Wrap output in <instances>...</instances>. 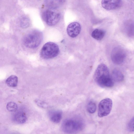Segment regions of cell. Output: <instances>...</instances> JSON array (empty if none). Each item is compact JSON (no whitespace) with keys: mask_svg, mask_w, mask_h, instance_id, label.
<instances>
[{"mask_svg":"<svg viewBox=\"0 0 134 134\" xmlns=\"http://www.w3.org/2000/svg\"><path fill=\"white\" fill-rule=\"evenodd\" d=\"M94 78L97 85L102 87L110 88L114 85L113 80L110 76L109 69L104 64H101L98 66Z\"/></svg>","mask_w":134,"mask_h":134,"instance_id":"6da1fadb","label":"cell"},{"mask_svg":"<svg viewBox=\"0 0 134 134\" xmlns=\"http://www.w3.org/2000/svg\"><path fill=\"white\" fill-rule=\"evenodd\" d=\"M84 124L81 119L69 118L64 120L61 125L62 131L68 133H73L82 130L84 127Z\"/></svg>","mask_w":134,"mask_h":134,"instance_id":"7a4b0ae2","label":"cell"},{"mask_svg":"<svg viewBox=\"0 0 134 134\" xmlns=\"http://www.w3.org/2000/svg\"><path fill=\"white\" fill-rule=\"evenodd\" d=\"M43 39L41 32L37 30L32 31L26 35L23 38L25 45L30 48H35L38 47Z\"/></svg>","mask_w":134,"mask_h":134,"instance_id":"3957f363","label":"cell"},{"mask_svg":"<svg viewBox=\"0 0 134 134\" xmlns=\"http://www.w3.org/2000/svg\"><path fill=\"white\" fill-rule=\"evenodd\" d=\"M59 52V47L57 44L53 42H48L43 46L40 55L44 59H51L57 56Z\"/></svg>","mask_w":134,"mask_h":134,"instance_id":"277c9868","label":"cell"},{"mask_svg":"<svg viewBox=\"0 0 134 134\" xmlns=\"http://www.w3.org/2000/svg\"><path fill=\"white\" fill-rule=\"evenodd\" d=\"M112 105L113 102L111 99L106 98L102 100L98 105V116L101 118L108 115L111 111Z\"/></svg>","mask_w":134,"mask_h":134,"instance_id":"5b68a950","label":"cell"},{"mask_svg":"<svg viewBox=\"0 0 134 134\" xmlns=\"http://www.w3.org/2000/svg\"><path fill=\"white\" fill-rule=\"evenodd\" d=\"M43 17L48 25L52 26L58 23L60 19V15L58 13L47 10L43 13Z\"/></svg>","mask_w":134,"mask_h":134,"instance_id":"8992f818","label":"cell"},{"mask_svg":"<svg viewBox=\"0 0 134 134\" xmlns=\"http://www.w3.org/2000/svg\"><path fill=\"white\" fill-rule=\"evenodd\" d=\"M126 57V54L124 50L119 47H116L112 50L111 58L113 62L117 64L122 63Z\"/></svg>","mask_w":134,"mask_h":134,"instance_id":"52a82bcc","label":"cell"},{"mask_svg":"<svg viewBox=\"0 0 134 134\" xmlns=\"http://www.w3.org/2000/svg\"><path fill=\"white\" fill-rule=\"evenodd\" d=\"M81 27L80 24L77 22H73L68 26L66 31L68 35L70 37L74 38L80 33Z\"/></svg>","mask_w":134,"mask_h":134,"instance_id":"ba28073f","label":"cell"},{"mask_svg":"<svg viewBox=\"0 0 134 134\" xmlns=\"http://www.w3.org/2000/svg\"><path fill=\"white\" fill-rule=\"evenodd\" d=\"M121 4V0H102V7L107 10H112L118 8Z\"/></svg>","mask_w":134,"mask_h":134,"instance_id":"9c48e42d","label":"cell"},{"mask_svg":"<svg viewBox=\"0 0 134 134\" xmlns=\"http://www.w3.org/2000/svg\"><path fill=\"white\" fill-rule=\"evenodd\" d=\"M13 120L15 122L17 123L22 124L26 122L27 117L24 112L19 111L14 114L13 117Z\"/></svg>","mask_w":134,"mask_h":134,"instance_id":"30bf717a","label":"cell"},{"mask_svg":"<svg viewBox=\"0 0 134 134\" xmlns=\"http://www.w3.org/2000/svg\"><path fill=\"white\" fill-rule=\"evenodd\" d=\"M62 116V112L60 110L52 111L49 113V116L51 120L53 122L58 123L61 121Z\"/></svg>","mask_w":134,"mask_h":134,"instance_id":"8fae6325","label":"cell"},{"mask_svg":"<svg viewBox=\"0 0 134 134\" xmlns=\"http://www.w3.org/2000/svg\"><path fill=\"white\" fill-rule=\"evenodd\" d=\"M18 79L17 77L15 75H11L6 80L5 83L9 86L12 87H16L18 84Z\"/></svg>","mask_w":134,"mask_h":134,"instance_id":"7c38bea8","label":"cell"},{"mask_svg":"<svg viewBox=\"0 0 134 134\" xmlns=\"http://www.w3.org/2000/svg\"><path fill=\"white\" fill-rule=\"evenodd\" d=\"M105 32L103 30L97 29L94 30L91 34L92 36L94 39L98 40H101L104 37Z\"/></svg>","mask_w":134,"mask_h":134,"instance_id":"4fadbf2b","label":"cell"},{"mask_svg":"<svg viewBox=\"0 0 134 134\" xmlns=\"http://www.w3.org/2000/svg\"><path fill=\"white\" fill-rule=\"evenodd\" d=\"M112 77L113 80L116 82L121 81L124 79L123 74L120 70L117 69L113 70Z\"/></svg>","mask_w":134,"mask_h":134,"instance_id":"5bb4252c","label":"cell"},{"mask_svg":"<svg viewBox=\"0 0 134 134\" xmlns=\"http://www.w3.org/2000/svg\"><path fill=\"white\" fill-rule=\"evenodd\" d=\"M126 32L129 36H132L134 35V24L132 22L128 23L126 27Z\"/></svg>","mask_w":134,"mask_h":134,"instance_id":"9a60e30c","label":"cell"},{"mask_svg":"<svg viewBox=\"0 0 134 134\" xmlns=\"http://www.w3.org/2000/svg\"><path fill=\"white\" fill-rule=\"evenodd\" d=\"M6 108L7 110L11 112H15L18 109L17 104L15 102H10L8 103Z\"/></svg>","mask_w":134,"mask_h":134,"instance_id":"2e32d148","label":"cell"},{"mask_svg":"<svg viewBox=\"0 0 134 134\" xmlns=\"http://www.w3.org/2000/svg\"><path fill=\"white\" fill-rule=\"evenodd\" d=\"M96 109V105L94 102L91 101L88 103L87 106V110L89 113L91 114L94 113Z\"/></svg>","mask_w":134,"mask_h":134,"instance_id":"e0dca14e","label":"cell"},{"mask_svg":"<svg viewBox=\"0 0 134 134\" xmlns=\"http://www.w3.org/2000/svg\"><path fill=\"white\" fill-rule=\"evenodd\" d=\"M60 0H46L48 7L51 9H54L57 7Z\"/></svg>","mask_w":134,"mask_h":134,"instance_id":"ac0fdd59","label":"cell"},{"mask_svg":"<svg viewBox=\"0 0 134 134\" xmlns=\"http://www.w3.org/2000/svg\"><path fill=\"white\" fill-rule=\"evenodd\" d=\"M29 25V19L26 17L23 18L20 21V25L23 28H25L27 27Z\"/></svg>","mask_w":134,"mask_h":134,"instance_id":"d6986e66","label":"cell"},{"mask_svg":"<svg viewBox=\"0 0 134 134\" xmlns=\"http://www.w3.org/2000/svg\"><path fill=\"white\" fill-rule=\"evenodd\" d=\"M128 130L130 132L134 131V117L130 120L127 126Z\"/></svg>","mask_w":134,"mask_h":134,"instance_id":"ffe728a7","label":"cell"},{"mask_svg":"<svg viewBox=\"0 0 134 134\" xmlns=\"http://www.w3.org/2000/svg\"><path fill=\"white\" fill-rule=\"evenodd\" d=\"M35 101L37 104L40 107L43 108H46L47 107V104L43 101L38 99H36Z\"/></svg>","mask_w":134,"mask_h":134,"instance_id":"44dd1931","label":"cell"}]
</instances>
